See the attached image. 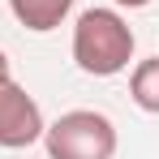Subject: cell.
<instances>
[{
	"mask_svg": "<svg viewBox=\"0 0 159 159\" xmlns=\"http://www.w3.org/2000/svg\"><path fill=\"white\" fill-rule=\"evenodd\" d=\"M133 26L120 9H86L73 22V65L86 78H116L133 60Z\"/></svg>",
	"mask_w": 159,
	"mask_h": 159,
	"instance_id": "1",
	"label": "cell"
},
{
	"mask_svg": "<svg viewBox=\"0 0 159 159\" xmlns=\"http://www.w3.org/2000/svg\"><path fill=\"white\" fill-rule=\"evenodd\" d=\"M43 146H48V159H116L120 138L112 116L95 107H73V112H60L43 129Z\"/></svg>",
	"mask_w": 159,
	"mask_h": 159,
	"instance_id": "2",
	"label": "cell"
},
{
	"mask_svg": "<svg viewBox=\"0 0 159 159\" xmlns=\"http://www.w3.org/2000/svg\"><path fill=\"white\" fill-rule=\"evenodd\" d=\"M43 107L26 95V86L13 73H0V146L4 151H26L34 142H43Z\"/></svg>",
	"mask_w": 159,
	"mask_h": 159,
	"instance_id": "3",
	"label": "cell"
},
{
	"mask_svg": "<svg viewBox=\"0 0 159 159\" xmlns=\"http://www.w3.org/2000/svg\"><path fill=\"white\" fill-rule=\"evenodd\" d=\"M78 0H9V13L34 34H48V30L65 26V17L73 13Z\"/></svg>",
	"mask_w": 159,
	"mask_h": 159,
	"instance_id": "4",
	"label": "cell"
},
{
	"mask_svg": "<svg viewBox=\"0 0 159 159\" xmlns=\"http://www.w3.org/2000/svg\"><path fill=\"white\" fill-rule=\"evenodd\" d=\"M129 99L142 112H151L159 116V56H146V60H138L129 73Z\"/></svg>",
	"mask_w": 159,
	"mask_h": 159,
	"instance_id": "5",
	"label": "cell"
},
{
	"mask_svg": "<svg viewBox=\"0 0 159 159\" xmlns=\"http://www.w3.org/2000/svg\"><path fill=\"white\" fill-rule=\"evenodd\" d=\"M112 4H116V9H146L151 0H112Z\"/></svg>",
	"mask_w": 159,
	"mask_h": 159,
	"instance_id": "6",
	"label": "cell"
},
{
	"mask_svg": "<svg viewBox=\"0 0 159 159\" xmlns=\"http://www.w3.org/2000/svg\"><path fill=\"white\" fill-rule=\"evenodd\" d=\"M0 73H13V69H9V52H4V48H0Z\"/></svg>",
	"mask_w": 159,
	"mask_h": 159,
	"instance_id": "7",
	"label": "cell"
}]
</instances>
